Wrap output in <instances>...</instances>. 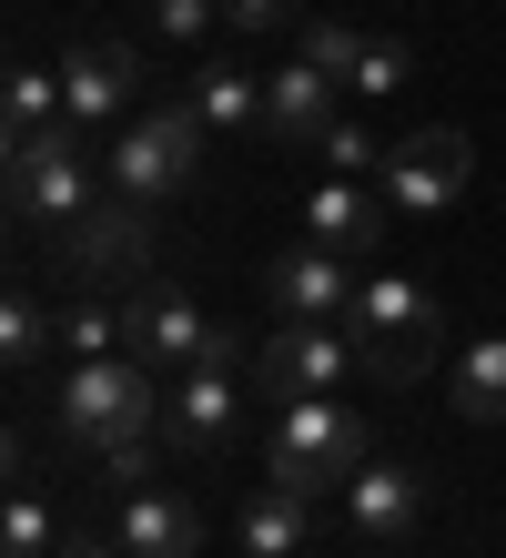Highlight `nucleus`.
<instances>
[{
	"label": "nucleus",
	"mask_w": 506,
	"mask_h": 558,
	"mask_svg": "<svg viewBox=\"0 0 506 558\" xmlns=\"http://www.w3.org/2000/svg\"><path fill=\"white\" fill-rule=\"evenodd\" d=\"M355 254H324V244H294L263 265V294H274V315L284 325H345L355 315Z\"/></svg>",
	"instance_id": "10"
},
{
	"label": "nucleus",
	"mask_w": 506,
	"mask_h": 558,
	"mask_svg": "<svg viewBox=\"0 0 506 558\" xmlns=\"http://www.w3.org/2000/svg\"><path fill=\"white\" fill-rule=\"evenodd\" d=\"M314 162H324L334 183H375V173H385V143L365 133L355 112H334V122H324V143H314Z\"/></svg>",
	"instance_id": "22"
},
{
	"label": "nucleus",
	"mask_w": 506,
	"mask_h": 558,
	"mask_svg": "<svg viewBox=\"0 0 506 558\" xmlns=\"http://www.w3.org/2000/svg\"><path fill=\"white\" fill-rule=\"evenodd\" d=\"M183 102L213 122V133H263V72H233V61H223V72H193Z\"/></svg>",
	"instance_id": "18"
},
{
	"label": "nucleus",
	"mask_w": 506,
	"mask_h": 558,
	"mask_svg": "<svg viewBox=\"0 0 506 558\" xmlns=\"http://www.w3.org/2000/svg\"><path fill=\"white\" fill-rule=\"evenodd\" d=\"M61 548V529H51V498L30 487V468H21V487H11V518H0V558H51Z\"/></svg>",
	"instance_id": "23"
},
{
	"label": "nucleus",
	"mask_w": 506,
	"mask_h": 558,
	"mask_svg": "<svg viewBox=\"0 0 506 558\" xmlns=\"http://www.w3.org/2000/svg\"><path fill=\"white\" fill-rule=\"evenodd\" d=\"M345 336H355L375 386H416L435 366V345H446V305H435V284H416V275H365Z\"/></svg>",
	"instance_id": "1"
},
{
	"label": "nucleus",
	"mask_w": 506,
	"mask_h": 558,
	"mask_svg": "<svg viewBox=\"0 0 506 558\" xmlns=\"http://www.w3.org/2000/svg\"><path fill=\"white\" fill-rule=\"evenodd\" d=\"M304 244H324V254H365V244H385V193H365V183H314L304 193Z\"/></svg>",
	"instance_id": "16"
},
{
	"label": "nucleus",
	"mask_w": 506,
	"mask_h": 558,
	"mask_svg": "<svg viewBox=\"0 0 506 558\" xmlns=\"http://www.w3.org/2000/svg\"><path fill=\"white\" fill-rule=\"evenodd\" d=\"M143 21L162 31V41H202V31L223 21V0H143Z\"/></svg>",
	"instance_id": "27"
},
{
	"label": "nucleus",
	"mask_w": 506,
	"mask_h": 558,
	"mask_svg": "<svg viewBox=\"0 0 506 558\" xmlns=\"http://www.w3.org/2000/svg\"><path fill=\"white\" fill-rule=\"evenodd\" d=\"M11 143L21 133H51V122H72V102H61V72H41V61H11Z\"/></svg>",
	"instance_id": "20"
},
{
	"label": "nucleus",
	"mask_w": 506,
	"mask_h": 558,
	"mask_svg": "<svg viewBox=\"0 0 506 558\" xmlns=\"http://www.w3.org/2000/svg\"><path fill=\"white\" fill-rule=\"evenodd\" d=\"M101 162H112V193H132V204H173V193L202 183V162H213V122H202L183 92H173V102H143L112 143H101Z\"/></svg>",
	"instance_id": "2"
},
{
	"label": "nucleus",
	"mask_w": 506,
	"mask_h": 558,
	"mask_svg": "<svg viewBox=\"0 0 506 558\" xmlns=\"http://www.w3.org/2000/svg\"><path fill=\"white\" fill-rule=\"evenodd\" d=\"M223 21H233V31H284L294 0H223Z\"/></svg>",
	"instance_id": "29"
},
{
	"label": "nucleus",
	"mask_w": 506,
	"mask_h": 558,
	"mask_svg": "<svg viewBox=\"0 0 506 558\" xmlns=\"http://www.w3.org/2000/svg\"><path fill=\"white\" fill-rule=\"evenodd\" d=\"M162 366H143V355H91V366L61 376V437H72L82 457H101L112 437H132V426H162Z\"/></svg>",
	"instance_id": "5"
},
{
	"label": "nucleus",
	"mask_w": 506,
	"mask_h": 558,
	"mask_svg": "<svg viewBox=\"0 0 506 558\" xmlns=\"http://www.w3.org/2000/svg\"><path fill=\"white\" fill-rule=\"evenodd\" d=\"M314 518H324L314 498H294V487L263 477L244 498V518H233V538H244V558H304V548H314Z\"/></svg>",
	"instance_id": "17"
},
{
	"label": "nucleus",
	"mask_w": 506,
	"mask_h": 558,
	"mask_svg": "<svg viewBox=\"0 0 506 558\" xmlns=\"http://www.w3.org/2000/svg\"><path fill=\"white\" fill-rule=\"evenodd\" d=\"M132 558H202V538H213V529H202V508L183 498V487H122V529H112Z\"/></svg>",
	"instance_id": "14"
},
{
	"label": "nucleus",
	"mask_w": 506,
	"mask_h": 558,
	"mask_svg": "<svg viewBox=\"0 0 506 558\" xmlns=\"http://www.w3.org/2000/svg\"><path fill=\"white\" fill-rule=\"evenodd\" d=\"M334 508L355 518V538L405 548V538L425 529V477H416V468H375V457H365V468H355V487H345Z\"/></svg>",
	"instance_id": "13"
},
{
	"label": "nucleus",
	"mask_w": 506,
	"mask_h": 558,
	"mask_svg": "<svg viewBox=\"0 0 506 558\" xmlns=\"http://www.w3.org/2000/svg\"><path fill=\"white\" fill-rule=\"evenodd\" d=\"M446 386H456V407L477 416V426H506V336H477V345L456 355Z\"/></svg>",
	"instance_id": "19"
},
{
	"label": "nucleus",
	"mask_w": 506,
	"mask_h": 558,
	"mask_svg": "<svg viewBox=\"0 0 506 558\" xmlns=\"http://www.w3.org/2000/svg\"><path fill=\"white\" fill-rule=\"evenodd\" d=\"M375 183H385V204H395L405 223H435V214L466 204V183H477V143L446 133V122H435V133H405V143L385 153Z\"/></svg>",
	"instance_id": "6"
},
{
	"label": "nucleus",
	"mask_w": 506,
	"mask_h": 558,
	"mask_svg": "<svg viewBox=\"0 0 506 558\" xmlns=\"http://www.w3.org/2000/svg\"><path fill=\"white\" fill-rule=\"evenodd\" d=\"M122 325H132V355H143V366H162V376H183V366H213V355H233V336H223V325L193 305L183 284H132Z\"/></svg>",
	"instance_id": "8"
},
{
	"label": "nucleus",
	"mask_w": 506,
	"mask_h": 558,
	"mask_svg": "<svg viewBox=\"0 0 506 558\" xmlns=\"http://www.w3.org/2000/svg\"><path fill=\"white\" fill-rule=\"evenodd\" d=\"M254 376H263L274 407H304V397H345L365 376V355H355L345 325H274V345L254 355Z\"/></svg>",
	"instance_id": "7"
},
{
	"label": "nucleus",
	"mask_w": 506,
	"mask_h": 558,
	"mask_svg": "<svg viewBox=\"0 0 506 558\" xmlns=\"http://www.w3.org/2000/svg\"><path fill=\"white\" fill-rule=\"evenodd\" d=\"M51 558H132V548H122V538H101V529H61Z\"/></svg>",
	"instance_id": "30"
},
{
	"label": "nucleus",
	"mask_w": 506,
	"mask_h": 558,
	"mask_svg": "<svg viewBox=\"0 0 506 558\" xmlns=\"http://www.w3.org/2000/svg\"><path fill=\"white\" fill-rule=\"evenodd\" d=\"M405 72H416V51H405V41H365V61H355L345 92H405Z\"/></svg>",
	"instance_id": "28"
},
{
	"label": "nucleus",
	"mask_w": 506,
	"mask_h": 558,
	"mask_svg": "<svg viewBox=\"0 0 506 558\" xmlns=\"http://www.w3.org/2000/svg\"><path fill=\"white\" fill-rule=\"evenodd\" d=\"M132 92H143V51L132 41H82L72 61H61V102H72L82 133H122Z\"/></svg>",
	"instance_id": "11"
},
{
	"label": "nucleus",
	"mask_w": 506,
	"mask_h": 558,
	"mask_svg": "<svg viewBox=\"0 0 506 558\" xmlns=\"http://www.w3.org/2000/svg\"><path fill=\"white\" fill-rule=\"evenodd\" d=\"M334 72H314V61H294V72H263V143H284V153H314L324 143V122H334Z\"/></svg>",
	"instance_id": "15"
},
{
	"label": "nucleus",
	"mask_w": 506,
	"mask_h": 558,
	"mask_svg": "<svg viewBox=\"0 0 506 558\" xmlns=\"http://www.w3.org/2000/svg\"><path fill=\"white\" fill-rule=\"evenodd\" d=\"M162 426H173V447L213 457L244 437V386H233V355H213V366H183L173 397H162Z\"/></svg>",
	"instance_id": "12"
},
{
	"label": "nucleus",
	"mask_w": 506,
	"mask_h": 558,
	"mask_svg": "<svg viewBox=\"0 0 506 558\" xmlns=\"http://www.w3.org/2000/svg\"><path fill=\"white\" fill-rule=\"evenodd\" d=\"M51 345L72 355V366H91V355H122V345H132V325H122L112 305H61V315H51Z\"/></svg>",
	"instance_id": "21"
},
{
	"label": "nucleus",
	"mask_w": 506,
	"mask_h": 558,
	"mask_svg": "<svg viewBox=\"0 0 506 558\" xmlns=\"http://www.w3.org/2000/svg\"><path fill=\"white\" fill-rule=\"evenodd\" d=\"M51 345V305L30 284H11V305H0V355H11V366H30V355Z\"/></svg>",
	"instance_id": "24"
},
{
	"label": "nucleus",
	"mask_w": 506,
	"mask_h": 558,
	"mask_svg": "<svg viewBox=\"0 0 506 558\" xmlns=\"http://www.w3.org/2000/svg\"><path fill=\"white\" fill-rule=\"evenodd\" d=\"M112 193V162L82 143V122H51V133L11 143V223L21 234H61L72 214H91Z\"/></svg>",
	"instance_id": "4"
},
{
	"label": "nucleus",
	"mask_w": 506,
	"mask_h": 558,
	"mask_svg": "<svg viewBox=\"0 0 506 558\" xmlns=\"http://www.w3.org/2000/svg\"><path fill=\"white\" fill-rule=\"evenodd\" d=\"M304 61H314V72H334V82H355V61H365V31L355 21H304Z\"/></svg>",
	"instance_id": "26"
},
{
	"label": "nucleus",
	"mask_w": 506,
	"mask_h": 558,
	"mask_svg": "<svg viewBox=\"0 0 506 558\" xmlns=\"http://www.w3.org/2000/svg\"><path fill=\"white\" fill-rule=\"evenodd\" d=\"M162 437H173V426H132V437H112V447H101V477H112V487H152L162 477Z\"/></svg>",
	"instance_id": "25"
},
{
	"label": "nucleus",
	"mask_w": 506,
	"mask_h": 558,
	"mask_svg": "<svg viewBox=\"0 0 506 558\" xmlns=\"http://www.w3.org/2000/svg\"><path fill=\"white\" fill-rule=\"evenodd\" d=\"M61 265L91 275V284H152V204H132V193H101L91 214L61 223Z\"/></svg>",
	"instance_id": "9"
},
{
	"label": "nucleus",
	"mask_w": 506,
	"mask_h": 558,
	"mask_svg": "<svg viewBox=\"0 0 506 558\" xmlns=\"http://www.w3.org/2000/svg\"><path fill=\"white\" fill-rule=\"evenodd\" d=\"M365 468V416L345 397H304V407H274V437H263V477L294 487V498L334 508Z\"/></svg>",
	"instance_id": "3"
}]
</instances>
